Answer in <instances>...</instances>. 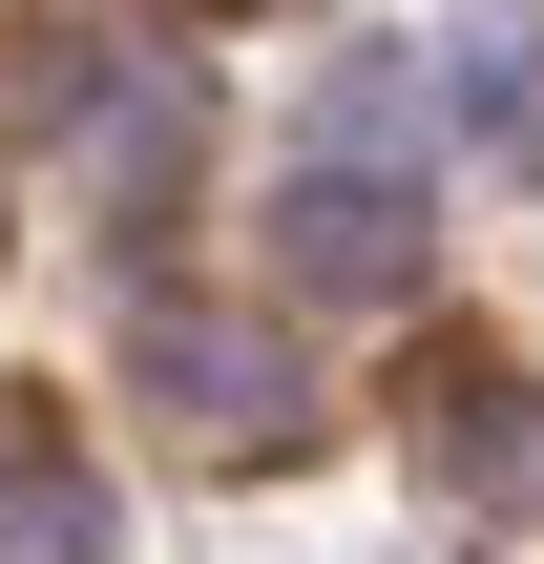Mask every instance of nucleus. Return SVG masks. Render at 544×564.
Returning <instances> with one entry per match:
<instances>
[{
  "mask_svg": "<svg viewBox=\"0 0 544 564\" xmlns=\"http://www.w3.org/2000/svg\"><path fill=\"white\" fill-rule=\"evenodd\" d=\"M294 272H314V293H398V272H419V188L377 209L356 167H314V188H294Z\"/></svg>",
  "mask_w": 544,
  "mask_h": 564,
  "instance_id": "obj_1",
  "label": "nucleus"
}]
</instances>
